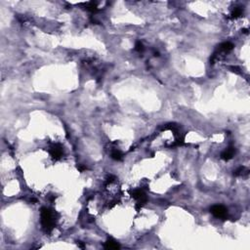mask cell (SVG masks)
<instances>
[{
	"instance_id": "cell-5",
	"label": "cell",
	"mask_w": 250,
	"mask_h": 250,
	"mask_svg": "<svg viewBox=\"0 0 250 250\" xmlns=\"http://www.w3.org/2000/svg\"><path fill=\"white\" fill-rule=\"evenodd\" d=\"M233 44L231 43V42H224V43H222L220 46H219V52H224V53H227V52H230L231 50H233Z\"/></svg>"
},
{
	"instance_id": "cell-9",
	"label": "cell",
	"mask_w": 250,
	"mask_h": 250,
	"mask_svg": "<svg viewBox=\"0 0 250 250\" xmlns=\"http://www.w3.org/2000/svg\"><path fill=\"white\" fill-rule=\"evenodd\" d=\"M111 157H113V159H115V160H121V159H122V153L118 150H114L113 152H111Z\"/></svg>"
},
{
	"instance_id": "cell-11",
	"label": "cell",
	"mask_w": 250,
	"mask_h": 250,
	"mask_svg": "<svg viewBox=\"0 0 250 250\" xmlns=\"http://www.w3.org/2000/svg\"><path fill=\"white\" fill-rule=\"evenodd\" d=\"M135 49H136V51H138V52H143L144 51V45H143V43L141 41H138L137 43H136V45H135Z\"/></svg>"
},
{
	"instance_id": "cell-2",
	"label": "cell",
	"mask_w": 250,
	"mask_h": 250,
	"mask_svg": "<svg viewBox=\"0 0 250 250\" xmlns=\"http://www.w3.org/2000/svg\"><path fill=\"white\" fill-rule=\"evenodd\" d=\"M211 213L219 219H225L227 217V209L222 205H214L211 208Z\"/></svg>"
},
{
	"instance_id": "cell-6",
	"label": "cell",
	"mask_w": 250,
	"mask_h": 250,
	"mask_svg": "<svg viewBox=\"0 0 250 250\" xmlns=\"http://www.w3.org/2000/svg\"><path fill=\"white\" fill-rule=\"evenodd\" d=\"M86 10L89 12H91L92 14H95V13H97L99 11V9H98V6H97V2H88L86 3Z\"/></svg>"
},
{
	"instance_id": "cell-3",
	"label": "cell",
	"mask_w": 250,
	"mask_h": 250,
	"mask_svg": "<svg viewBox=\"0 0 250 250\" xmlns=\"http://www.w3.org/2000/svg\"><path fill=\"white\" fill-rule=\"evenodd\" d=\"M50 153L54 158H60L63 156V148H62V147L60 145L56 144V145H54L51 148Z\"/></svg>"
},
{
	"instance_id": "cell-4",
	"label": "cell",
	"mask_w": 250,
	"mask_h": 250,
	"mask_svg": "<svg viewBox=\"0 0 250 250\" xmlns=\"http://www.w3.org/2000/svg\"><path fill=\"white\" fill-rule=\"evenodd\" d=\"M233 156H235V148H233V147H231V148H227L226 151H224L222 152L221 157L223 159H225V160H229V159L233 158Z\"/></svg>"
},
{
	"instance_id": "cell-8",
	"label": "cell",
	"mask_w": 250,
	"mask_h": 250,
	"mask_svg": "<svg viewBox=\"0 0 250 250\" xmlns=\"http://www.w3.org/2000/svg\"><path fill=\"white\" fill-rule=\"evenodd\" d=\"M241 15H242V9L237 7V8L233 9V11L232 13V18L233 19H237L238 17H240Z\"/></svg>"
},
{
	"instance_id": "cell-1",
	"label": "cell",
	"mask_w": 250,
	"mask_h": 250,
	"mask_svg": "<svg viewBox=\"0 0 250 250\" xmlns=\"http://www.w3.org/2000/svg\"><path fill=\"white\" fill-rule=\"evenodd\" d=\"M41 224L46 232H50L55 226V213L46 207H43L40 211Z\"/></svg>"
},
{
	"instance_id": "cell-7",
	"label": "cell",
	"mask_w": 250,
	"mask_h": 250,
	"mask_svg": "<svg viewBox=\"0 0 250 250\" xmlns=\"http://www.w3.org/2000/svg\"><path fill=\"white\" fill-rule=\"evenodd\" d=\"M105 247L106 248H108V249H117V248H119L120 246H119V244L116 242V241H114V240H113V239H109V240L106 242V244H105Z\"/></svg>"
},
{
	"instance_id": "cell-10",
	"label": "cell",
	"mask_w": 250,
	"mask_h": 250,
	"mask_svg": "<svg viewBox=\"0 0 250 250\" xmlns=\"http://www.w3.org/2000/svg\"><path fill=\"white\" fill-rule=\"evenodd\" d=\"M247 172H248V170H247V169H245L244 167L240 166L238 169L236 170L235 175H236V176H240V175H243L244 173H247Z\"/></svg>"
}]
</instances>
